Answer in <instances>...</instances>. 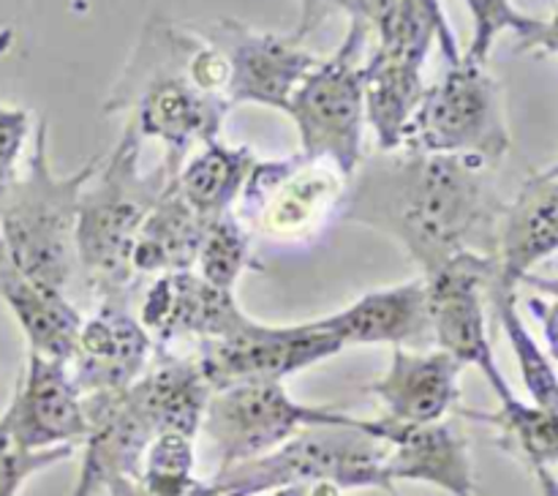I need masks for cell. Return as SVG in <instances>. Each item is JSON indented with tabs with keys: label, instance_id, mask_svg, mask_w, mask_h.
Listing matches in <instances>:
<instances>
[{
	"label": "cell",
	"instance_id": "cell-1",
	"mask_svg": "<svg viewBox=\"0 0 558 496\" xmlns=\"http://www.w3.org/2000/svg\"><path fill=\"white\" fill-rule=\"evenodd\" d=\"M490 174L494 167L472 156L379 153L349 178L338 216L392 238L428 276L466 251L496 256L507 205Z\"/></svg>",
	"mask_w": 558,
	"mask_h": 496
},
{
	"label": "cell",
	"instance_id": "cell-2",
	"mask_svg": "<svg viewBox=\"0 0 558 496\" xmlns=\"http://www.w3.org/2000/svg\"><path fill=\"white\" fill-rule=\"evenodd\" d=\"M199 31L153 14L142 27L125 71L104 101L107 114H125L142 140L163 147V169L174 178L185 158L202 145L221 140L227 98L207 93L194 76Z\"/></svg>",
	"mask_w": 558,
	"mask_h": 496
},
{
	"label": "cell",
	"instance_id": "cell-3",
	"mask_svg": "<svg viewBox=\"0 0 558 496\" xmlns=\"http://www.w3.org/2000/svg\"><path fill=\"white\" fill-rule=\"evenodd\" d=\"M142 140L125 123L112 150L98 161L96 174L80 196L76 218V267L98 300L125 298L134 283V245L147 213L163 194L169 172L158 164L142 172Z\"/></svg>",
	"mask_w": 558,
	"mask_h": 496
},
{
	"label": "cell",
	"instance_id": "cell-4",
	"mask_svg": "<svg viewBox=\"0 0 558 496\" xmlns=\"http://www.w3.org/2000/svg\"><path fill=\"white\" fill-rule=\"evenodd\" d=\"M47 140V120H38L27 169L0 194V249L22 276L65 289L76 270L80 196L101 156H93L74 172L58 174L49 161Z\"/></svg>",
	"mask_w": 558,
	"mask_h": 496
},
{
	"label": "cell",
	"instance_id": "cell-5",
	"mask_svg": "<svg viewBox=\"0 0 558 496\" xmlns=\"http://www.w3.org/2000/svg\"><path fill=\"white\" fill-rule=\"evenodd\" d=\"M216 480L243 496H259L287 483H332L341 491H387L396 483L387 474V445L368 428L311 425L267 456L221 469Z\"/></svg>",
	"mask_w": 558,
	"mask_h": 496
},
{
	"label": "cell",
	"instance_id": "cell-6",
	"mask_svg": "<svg viewBox=\"0 0 558 496\" xmlns=\"http://www.w3.org/2000/svg\"><path fill=\"white\" fill-rule=\"evenodd\" d=\"M403 150L472 156L499 167L512 150L501 87L488 65L463 58L425 87L403 134Z\"/></svg>",
	"mask_w": 558,
	"mask_h": 496
},
{
	"label": "cell",
	"instance_id": "cell-7",
	"mask_svg": "<svg viewBox=\"0 0 558 496\" xmlns=\"http://www.w3.org/2000/svg\"><path fill=\"white\" fill-rule=\"evenodd\" d=\"M371 33L349 22L341 47L322 58L300 82L287 114L298 129L300 153L325 158L347 178L365 158V41Z\"/></svg>",
	"mask_w": 558,
	"mask_h": 496
},
{
	"label": "cell",
	"instance_id": "cell-8",
	"mask_svg": "<svg viewBox=\"0 0 558 496\" xmlns=\"http://www.w3.org/2000/svg\"><path fill=\"white\" fill-rule=\"evenodd\" d=\"M311 425L368 428L374 423L336 407H314L292 398L283 382H240L210 392L202 431L221 458V469L267 456Z\"/></svg>",
	"mask_w": 558,
	"mask_h": 496
},
{
	"label": "cell",
	"instance_id": "cell-9",
	"mask_svg": "<svg viewBox=\"0 0 558 496\" xmlns=\"http://www.w3.org/2000/svg\"><path fill=\"white\" fill-rule=\"evenodd\" d=\"M347 185L349 178L336 164L300 150L283 158H256L234 213L254 238L300 243L341 210Z\"/></svg>",
	"mask_w": 558,
	"mask_h": 496
},
{
	"label": "cell",
	"instance_id": "cell-10",
	"mask_svg": "<svg viewBox=\"0 0 558 496\" xmlns=\"http://www.w3.org/2000/svg\"><path fill=\"white\" fill-rule=\"evenodd\" d=\"M496 270V256L466 251L423 276V281L434 349H441L461 365H474L496 398H505L512 387L499 368L485 316V294Z\"/></svg>",
	"mask_w": 558,
	"mask_h": 496
},
{
	"label": "cell",
	"instance_id": "cell-11",
	"mask_svg": "<svg viewBox=\"0 0 558 496\" xmlns=\"http://www.w3.org/2000/svg\"><path fill=\"white\" fill-rule=\"evenodd\" d=\"M343 352V343L325 319L298 325H265L251 319L221 341L199 343L196 365L210 390L240 382H283Z\"/></svg>",
	"mask_w": 558,
	"mask_h": 496
},
{
	"label": "cell",
	"instance_id": "cell-12",
	"mask_svg": "<svg viewBox=\"0 0 558 496\" xmlns=\"http://www.w3.org/2000/svg\"><path fill=\"white\" fill-rule=\"evenodd\" d=\"M202 36L223 55L229 69L227 101L229 107L259 104V107L287 112L300 82L314 71L322 58L289 36L259 31L240 20L213 22Z\"/></svg>",
	"mask_w": 558,
	"mask_h": 496
},
{
	"label": "cell",
	"instance_id": "cell-13",
	"mask_svg": "<svg viewBox=\"0 0 558 496\" xmlns=\"http://www.w3.org/2000/svg\"><path fill=\"white\" fill-rule=\"evenodd\" d=\"M0 420L22 450L82 445L87 436L85 396L76 387L69 363L27 352L25 371Z\"/></svg>",
	"mask_w": 558,
	"mask_h": 496
},
{
	"label": "cell",
	"instance_id": "cell-14",
	"mask_svg": "<svg viewBox=\"0 0 558 496\" xmlns=\"http://www.w3.org/2000/svg\"><path fill=\"white\" fill-rule=\"evenodd\" d=\"M136 316L158 349H167L180 338H194L196 343L221 341L251 325V316L240 309L234 292L213 287L196 270L153 278Z\"/></svg>",
	"mask_w": 558,
	"mask_h": 496
},
{
	"label": "cell",
	"instance_id": "cell-15",
	"mask_svg": "<svg viewBox=\"0 0 558 496\" xmlns=\"http://www.w3.org/2000/svg\"><path fill=\"white\" fill-rule=\"evenodd\" d=\"M153 338L125 298L98 300V309L82 322L71 376L82 396L118 392L145 376L153 363Z\"/></svg>",
	"mask_w": 558,
	"mask_h": 496
},
{
	"label": "cell",
	"instance_id": "cell-16",
	"mask_svg": "<svg viewBox=\"0 0 558 496\" xmlns=\"http://www.w3.org/2000/svg\"><path fill=\"white\" fill-rule=\"evenodd\" d=\"M463 365L441 349L396 347L385 374L365 390L381 403V418L392 423H439L456 412Z\"/></svg>",
	"mask_w": 558,
	"mask_h": 496
},
{
	"label": "cell",
	"instance_id": "cell-17",
	"mask_svg": "<svg viewBox=\"0 0 558 496\" xmlns=\"http://www.w3.org/2000/svg\"><path fill=\"white\" fill-rule=\"evenodd\" d=\"M374 436L387 445V474L392 483H428L452 496H477L469 441L447 420L439 423H392L374 418Z\"/></svg>",
	"mask_w": 558,
	"mask_h": 496
},
{
	"label": "cell",
	"instance_id": "cell-18",
	"mask_svg": "<svg viewBox=\"0 0 558 496\" xmlns=\"http://www.w3.org/2000/svg\"><path fill=\"white\" fill-rule=\"evenodd\" d=\"M327 327L347 347H407L428 349V303H425V281L396 283V287L371 289L354 303L336 314L325 316Z\"/></svg>",
	"mask_w": 558,
	"mask_h": 496
},
{
	"label": "cell",
	"instance_id": "cell-19",
	"mask_svg": "<svg viewBox=\"0 0 558 496\" xmlns=\"http://www.w3.org/2000/svg\"><path fill=\"white\" fill-rule=\"evenodd\" d=\"M554 254H558V178L534 174L501 213L496 281L518 289L539 262Z\"/></svg>",
	"mask_w": 558,
	"mask_h": 496
},
{
	"label": "cell",
	"instance_id": "cell-20",
	"mask_svg": "<svg viewBox=\"0 0 558 496\" xmlns=\"http://www.w3.org/2000/svg\"><path fill=\"white\" fill-rule=\"evenodd\" d=\"M0 300L9 305L16 325L25 332L27 352L69 363L85 316L65 298V289L47 287L22 276L5 262L0 249Z\"/></svg>",
	"mask_w": 558,
	"mask_h": 496
},
{
	"label": "cell",
	"instance_id": "cell-21",
	"mask_svg": "<svg viewBox=\"0 0 558 496\" xmlns=\"http://www.w3.org/2000/svg\"><path fill=\"white\" fill-rule=\"evenodd\" d=\"M131 392L156 428V436L163 431L196 436L213 390L196 360L174 358L167 349H158V360H153L145 376L131 385Z\"/></svg>",
	"mask_w": 558,
	"mask_h": 496
},
{
	"label": "cell",
	"instance_id": "cell-22",
	"mask_svg": "<svg viewBox=\"0 0 558 496\" xmlns=\"http://www.w3.org/2000/svg\"><path fill=\"white\" fill-rule=\"evenodd\" d=\"M205 227L207 218H202L169 180L136 234L134 259H131L136 276L156 278L163 273L194 270Z\"/></svg>",
	"mask_w": 558,
	"mask_h": 496
},
{
	"label": "cell",
	"instance_id": "cell-23",
	"mask_svg": "<svg viewBox=\"0 0 558 496\" xmlns=\"http://www.w3.org/2000/svg\"><path fill=\"white\" fill-rule=\"evenodd\" d=\"M254 164L256 156L248 145L213 140L185 158L183 167L174 172L172 185L202 218L210 221L234 210Z\"/></svg>",
	"mask_w": 558,
	"mask_h": 496
},
{
	"label": "cell",
	"instance_id": "cell-24",
	"mask_svg": "<svg viewBox=\"0 0 558 496\" xmlns=\"http://www.w3.org/2000/svg\"><path fill=\"white\" fill-rule=\"evenodd\" d=\"M463 418L488 423L499 431L501 445L510 447L515 456L532 469H550L558 463V412L521 401L515 392L499 398L496 412H472L461 409Z\"/></svg>",
	"mask_w": 558,
	"mask_h": 496
},
{
	"label": "cell",
	"instance_id": "cell-25",
	"mask_svg": "<svg viewBox=\"0 0 558 496\" xmlns=\"http://www.w3.org/2000/svg\"><path fill=\"white\" fill-rule=\"evenodd\" d=\"M490 303H494L496 316H499L501 332L510 341L512 354H515L518 371H521V379L526 392L532 396V403L537 407L558 412V374L554 368V360L548 358V352H543L534 336L529 332L526 322L518 314V294L515 289L505 287L494 278L488 289Z\"/></svg>",
	"mask_w": 558,
	"mask_h": 496
},
{
	"label": "cell",
	"instance_id": "cell-26",
	"mask_svg": "<svg viewBox=\"0 0 558 496\" xmlns=\"http://www.w3.org/2000/svg\"><path fill=\"white\" fill-rule=\"evenodd\" d=\"M256 265L254 234L238 213H223L207 221L194 270L213 287L234 292L240 276Z\"/></svg>",
	"mask_w": 558,
	"mask_h": 496
},
{
	"label": "cell",
	"instance_id": "cell-27",
	"mask_svg": "<svg viewBox=\"0 0 558 496\" xmlns=\"http://www.w3.org/2000/svg\"><path fill=\"white\" fill-rule=\"evenodd\" d=\"M194 436L163 431V434L153 436V441L147 445L136 480L142 483V488L156 496L174 494L194 480Z\"/></svg>",
	"mask_w": 558,
	"mask_h": 496
},
{
	"label": "cell",
	"instance_id": "cell-28",
	"mask_svg": "<svg viewBox=\"0 0 558 496\" xmlns=\"http://www.w3.org/2000/svg\"><path fill=\"white\" fill-rule=\"evenodd\" d=\"M463 3H466L474 22L472 44H469V49L463 52V58L480 65H488L494 44L501 33H515L518 41H521V38H526L539 22L537 16H529L523 14V11H518L512 0H463Z\"/></svg>",
	"mask_w": 558,
	"mask_h": 496
},
{
	"label": "cell",
	"instance_id": "cell-29",
	"mask_svg": "<svg viewBox=\"0 0 558 496\" xmlns=\"http://www.w3.org/2000/svg\"><path fill=\"white\" fill-rule=\"evenodd\" d=\"M74 450L76 447H54V450L38 452L22 450L0 420V496H16V491L22 488L27 477L65 461V458L74 456Z\"/></svg>",
	"mask_w": 558,
	"mask_h": 496
},
{
	"label": "cell",
	"instance_id": "cell-30",
	"mask_svg": "<svg viewBox=\"0 0 558 496\" xmlns=\"http://www.w3.org/2000/svg\"><path fill=\"white\" fill-rule=\"evenodd\" d=\"M31 136V112L0 104V194L16 180L25 142Z\"/></svg>",
	"mask_w": 558,
	"mask_h": 496
},
{
	"label": "cell",
	"instance_id": "cell-31",
	"mask_svg": "<svg viewBox=\"0 0 558 496\" xmlns=\"http://www.w3.org/2000/svg\"><path fill=\"white\" fill-rule=\"evenodd\" d=\"M96 496H156L150 491L142 488V483L136 477H118L112 483L104 485ZM163 496H243L240 491H234L232 485L221 483V480H191L189 485H183L174 494H163Z\"/></svg>",
	"mask_w": 558,
	"mask_h": 496
},
{
	"label": "cell",
	"instance_id": "cell-32",
	"mask_svg": "<svg viewBox=\"0 0 558 496\" xmlns=\"http://www.w3.org/2000/svg\"><path fill=\"white\" fill-rule=\"evenodd\" d=\"M347 9V0H300V20L292 31L294 41L303 44L314 31H319L332 14Z\"/></svg>",
	"mask_w": 558,
	"mask_h": 496
},
{
	"label": "cell",
	"instance_id": "cell-33",
	"mask_svg": "<svg viewBox=\"0 0 558 496\" xmlns=\"http://www.w3.org/2000/svg\"><path fill=\"white\" fill-rule=\"evenodd\" d=\"M529 311L534 319L543 327L545 343H548V358L558 363V298H543V294H532L526 300Z\"/></svg>",
	"mask_w": 558,
	"mask_h": 496
},
{
	"label": "cell",
	"instance_id": "cell-34",
	"mask_svg": "<svg viewBox=\"0 0 558 496\" xmlns=\"http://www.w3.org/2000/svg\"><path fill=\"white\" fill-rule=\"evenodd\" d=\"M398 0H347V9L343 14H349V22L365 27L368 33L376 31L381 20L387 16V11L396 5Z\"/></svg>",
	"mask_w": 558,
	"mask_h": 496
},
{
	"label": "cell",
	"instance_id": "cell-35",
	"mask_svg": "<svg viewBox=\"0 0 558 496\" xmlns=\"http://www.w3.org/2000/svg\"><path fill=\"white\" fill-rule=\"evenodd\" d=\"M515 49L518 52H534V49H539V52L556 55L558 58V5L556 14L550 20H539L537 27L526 38H521Z\"/></svg>",
	"mask_w": 558,
	"mask_h": 496
},
{
	"label": "cell",
	"instance_id": "cell-36",
	"mask_svg": "<svg viewBox=\"0 0 558 496\" xmlns=\"http://www.w3.org/2000/svg\"><path fill=\"white\" fill-rule=\"evenodd\" d=\"M259 496H343V491L332 483H287Z\"/></svg>",
	"mask_w": 558,
	"mask_h": 496
},
{
	"label": "cell",
	"instance_id": "cell-37",
	"mask_svg": "<svg viewBox=\"0 0 558 496\" xmlns=\"http://www.w3.org/2000/svg\"><path fill=\"white\" fill-rule=\"evenodd\" d=\"M521 283H526V287H532L534 292L548 294V298H558V276L543 278V276H534V273H529V276L523 278Z\"/></svg>",
	"mask_w": 558,
	"mask_h": 496
},
{
	"label": "cell",
	"instance_id": "cell-38",
	"mask_svg": "<svg viewBox=\"0 0 558 496\" xmlns=\"http://www.w3.org/2000/svg\"><path fill=\"white\" fill-rule=\"evenodd\" d=\"M543 485V496H558V480L550 474V469H534Z\"/></svg>",
	"mask_w": 558,
	"mask_h": 496
},
{
	"label": "cell",
	"instance_id": "cell-39",
	"mask_svg": "<svg viewBox=\"0 0 558 496\" xmlns=\"http://www.w3.org/2000/svg\"><path fill=\"white\" fill-rule=\"evenodd\" d=\"M423 3L428 5V9H430V14H434L436 20H439V22H450V20H447V14H445V5H441V0H423Z\"/></svg>",
	"mask_w": 558,
	"mask_h": 496
},
{
	"label": "cell",
	"instance_id": "cell-40",
	"mask_svg": "<svg viewBox=\"0 0 558 496\" xmlns=\"http://www.w3.org/2000/svg\"><path fill=\"white\" fill-rule=\"evenodd\" d=\"M539 174H543V178H558V158L554 164H550L548 169H545V172H539Z\"/></svg>",
	"mask_w": 558,
	"mask_h": 496
}]
</instances>
